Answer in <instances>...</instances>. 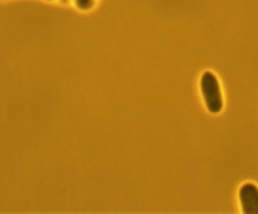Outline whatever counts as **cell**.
I'll use <instances>...</instances> for the list:
<instances>
[{
  "label": "cell",
  "mask_w": 258,
  "mask_h": 214,
  "mask_svg": "<svg viewBox=\"0 0 258 214\" xmlns=\"http://www.w3.org/2000/svg\"><path fill=\"white\" fill-rule=\"evenodd\" d=\"M201 90L206 102L207 110L211 113H219L223 108V97L216 75L211 70H206L202 76Z\"/></svg>",
  "instance_id": "1"
},
{
  "label": "cell",
  "mask_w": 258,
  "mask_h": 214,
  "mask_svg": "<svg viewBox=\"0 0 258 214\" xmlns=\"http://www.w3.org/2000/svg\"><path fill=\"white\" fill-rule=\"evenodd\" d=\"M239 201L244 214H258V188L253 183H246L239 189Z\"/></svg>",
  "instance_id": "2"
},
{
  "label": "cell",
  "mask_w": 258,
  "mask_h": 214,
  "mask_svg": "<svg viewBox=\"0 0 258 214\" xmlns=\"http://www.w3.org/2000/svg\"><path fill=\"white\" fill-rule=\"evenodd\" d=\"M76 5L80 9L87 10L92 7V0H76Z\"/></svg>",
  "instance_id": "3"
}]
</instances>
